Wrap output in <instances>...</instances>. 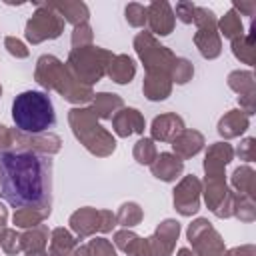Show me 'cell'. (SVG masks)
Masks as SVG:
<instances>
[{
	"mask_svg": "<svg viewBox=\"0 0 256 256\" xmlns=\"http://www.w3.org/2000/svg\"><path fill=\"white\" fill-rule=\"evenodd\" d=\"M0 196L14 210L52 212V160L30 150H0Z\"/></svg>",
	"mask_w": 256,
	"mask_h": 256,
	"instance_id": "obj_1",
	"label": "cell"
},
{
	"mask_svg": "<svg viewBox=\"0 0 256 256\" xmlns=\"http://www.w3.org/2000/svg\"><path fill=\"white\" fill-rule=\"evenodd\" d=\"M34 80L42 88L58 92L64 100H68L74 106H82L86 102H92V98H94V90L90 86L80 84L72 76L68 66L60 58H56L52 54H42L36 60Z\"/></svg>",
	"mask_w": 256,
	"mask_h": 256,
	"instance_id": "obj_2",
	"label": "cell"
},
{
	"mask_svg": "<svg viewBox=\"0 0 256 256\" xmlns=\"http://www.w3.org/2000/svg\"><path fill=\"white\" fill-rule=\"evenodd\" d=\"M12 120L16 130L24 134H42L54 126L56 114L48 94L38 90H24L12 102Z\"/></svg>",
	"mask_w": 256,
	"mask_h": 256,
	"instance_id": "obj_3",
	"label": "cell"
},
{
	"mask_svg": "<svg viewBox=\"0 0 256 256\" xmlns=\"http://www.w3.org/2000/svg\"><path fill=\"white\" fill-rule=\"evenodd\" d=\"M68 124L72 128L74 138L94 156L106 158L116 150V138L108 132L90 106H74L68 110Z\"/></svg>",
	"mask_w": 256,
	"mask_h": 256,
	"instance_id": "obj_4",
	"label": "cell"
},
{
	"mask_svg": "<svg viewBox=\"0 0 256 256\" xmlns=\"http://www.w3.org/2000/svg\"><path fill=\"white\" fill-rule=\"evenodd\" d=\"M112 58H114V54L110 50L90 44V46H82V48H72L68 54L66 66L80 84L92 88V84L100 82L106 76L108 64Z\"/></svg>",
	"mask_w": 256,
	"mask_h": 256,
	"instance_id": "obj_5",
	"label": "cell"
},
{
	"mask_svg": "<svg viewBox=\"0 0 256 256\" xmlns=\"http://www.w3.org/2000/svg\"><path fill=\"white\" fill-rule=\"evenodd\" d=\"M134 50L140 58V62L144 64L146 72H164V74H170L172 70V64L176 60V54L160 44L156 40V36H152L150 32H138L134 36Z\"/></svg>",
	"mask_w": 256,
	"mask_h": 256,
	"instance_id": "obj_6",
	"label": "cell"
},
{
	"mask_svg": "<svg viewBox=\"0 0 256 256\" xmlns=\"http://www.w3.org/2000/svg\"><path fill=\"white\" fill-rule=\"evenodd\" d=\"M64 20L50 8V4H36L34 14L28 18L24 36L30 44H40L44 40H56L64 32Z\"/></svg>",
	"mask_w": 256,
	"mask_h": 256,
	"instance_id": "obj_7",
	"label": "cell"
},
{
	"mask_svg": "<svg viewBox=\"0 0 256 256\" xmlns=\"http://www.w3.org/2000/svg\"><path fill=\"white\" fill-rule=\"evenodd\" d=\"M186 238L192 244L196 256H226V246L220 232L208 222V218H196L188 224Z\"/></svg>",
	"mask_w": 256,
	"mask_h": 256,
	"instance_id": "obj_8",
	"label": "cell"
},
{
	"mask_svg": "<svg viewBox=\"0 0 256 256\" xmlns=\"http://www.w3.org/2000/svg\"><path fill=\"white\" fill-rule=\"evenodd\" d=\"M178 236H180V222L174 218L162 220L156 226L154 234L144 238L146 256H172Z\"/></svg>",
	"mask_w": 256,
	"mask_h": 256,
	"instance_id": "obj_9",
	"label": "cell"
},
{
	"mask_svg": "<svg viewBox=\"0 0 256 256\" xmlns=\"http://www.w3.org/2000/svg\"><path fill=\"white\" fill-rule=\"evenodd\" d=\"M200 198H202V182L198 176L188 174L182 176L180 182L174 188L172 202L180 216H194L200 210Z\"/></svg>",
	"mask_w": 256,
	"mask_h": 256,
	"instance_id": "obj_10",
	"label": "cell"
},
{
	"mask_svg": "<svg viewBox=\"0 0 256 256\" xmlns=\"http://www.w3.org/2000/svg\"><path fill=\"white\" fill-rule=\"evenodd\" d=\"M12 138H14L12 150H30V152H36L42 156H52V154L60 152V148H62V138L52 132L24 134V132L12 128Z\"/></svg>",
	"mask_w": 256,
	"mask_h": 256,
	"instance_id": "obj_11",
	"label": "cell"
},
{
	"mask_svg": "<svg viewBox=\"0 0 256 256\" xmlns=\"http://www.w3.org/2000/svg\"><path fill=\"white\" fill-rule=\"evenodd\" d=\"M176 16L166 0H154L146 6V26L152 36H168L174 30Z\"/></svg>",
	"mask_w": 256,
	"mask_h": 256,
	"instance_id": "obj_12",
	"label": "cell"
},
{
	"mask_svg": "<svg viewBox=\"0 0 256 256\" xmlns=\"http://www.w3.org/2000/svg\"><path fill=\"white\" fill-rule=\"evenodd\" d=\"M234 160V148L232 144L214 142L208 146L204 156V174L206 176H226V166Z\"/></svg>",
	"mask_w": 256,
	"mask_h": 256,
	"instance_id": "obj_13",
	"label": "cell"
},
{
	"mask_svg": "<svg viewBox=\"0 0 256 256\" xmlns=\"http://www.w3.org/2000/svg\"><path fill=\"white\" fill-rule=\"evenodd\" d=\"M70 230L78 240L90 238L96 232H100V210L92 206H82L76 212L70 214Z\"/></svg>",
	"mask_w": 256,
	"mask_h": 256,
	"instance_id": "obj_14",
	"label": "cell"
},
{
	"mask_svg": "<svg viewBox=\"0 0 256 256\" xmlns=\"http://www.w3.org/2000/svg\"><path fill=\"white\" fill-rule=\"evenodd\" d=\"M112 130L116 136L120 138H128L132 134H144L146 128V120L140 114V110L136 108H120L112 118Z\"/></svg>",
	"mask_w": 256,
	"mask_h": 256,
	"instance_id": "obj_15",
	"label": "cell"
},
{
	"mask_svg": "<svg viewBox=\"0 0 256 256\" xmlns=\"http://www.w3.org/2000/svg\"><path fill=\"white\" fill-rule=\"evenodd\" d=\"M184 118L176 112H164L156 116L150 124V138L154 142H172L184 130Z\"/></svg>",
	"mask_w": 256,
	"mask_h": 256,
	"instance_id": "obj_16",
	"label": "cell"
},
{
	"mask_svg": "<svg viewBox=\"0 0 256 256\" xmlns=\"http://www.w3.org/2000/svg\"><path fill=\"white\" fill-rule=\"evenodd\" d=\"M206 140H204V134L198 132V130H192V128H184L172 142V154H176L180 160H188L192 156H196L202 148H204Z\"/></svg>",
	"mask_w": 256,
	"mask_h": 256,
	"instance_id": "obj_17",
	"label": "cell"
},
{
	"mask_svg": "<svg viewBox=\"0 0 256 256\" xmlns=\"http://www.w3.org/2000/svg\"><path fill=\"white\" fill-rule=\"evenodd\" d=\"M150 172L154 178H158L162 182H174L184 172V160H180L172 152H160L154 158V162L150 164Z\"/></svg>",
	"mask_w": 256,
	"mask_h": 256,
	"instance_id": "obj_18",
	"label": "cell"
},
{
	"mask_svg": "<svg viewBox=\"0 0 256 256\" xmlns=\"http://www.w3.org/2000/svg\"><path fill=\"white\" fill-rule=\"evenodd\" d=\"M194 44H196L198 52L202 54V58H206V60L218 58L222 54V38L218 34V24L198 28L194 34Z\"/></svg>",
	"mask_w": 256,
	"mask_h": 256,
	"instance_id": "obj_19",
	"label": "cell"
},
{
	"mask_svg": "<svg viewBox=\"0 0 256 256\" xmlns=\"http://www.w3.org/2000/svg\"><path fill=\"white\" fill-rule=\"evenodd\" d=\"M142 92L150 102L166 100L172 94V80L170 74L164 72H146L142 82Z\"/></svg>",
	"mask_w": 256,
	"mask_h": 256,
	"instance_id": "obj_20",
	"label": "cell"
},
{
	"mask_svg": "<svg viewBox=\"0 0 256 256\" xmlns=\"http://www.w3.org/2000/svg\"><path fill=\"white\" fill-rule=\"evenodd\" d=\"M250 128V118L238 110V108H232L228 110L220 120H218V134L224 138V140H230V138H238L242 136L246 130Z\"/></svg>",
	"mask_w": 256,
	"mask_h": 256,
	"instance_id": "obj_21",
	"label": "cell"
},
{
	"mask_svg": "<svg viewBox=\"0 0 256 256\" xmlns=\"http://www.w3.org/2000/svg\"><path fill=\"white\" fill-rule=\"evenodd\" d=\"M50 8L54 12H58V16L64 22H70L72 26H80L86 24L90 18V10L84 2L80 0H64V2H48Z\"/></svg>",
	"mask_w": 256,
	"mask_h": 256,
	"instance_id": "obj_22",
	"label": "cell"
},
{
	"mask_svg": "<svg viewBox=\"0 0 256 256\" xmlns=\"http://www.w3.org/2000/svg\"><path fill=\"white\" fill-rule=\"evenodd\" d=\"M90 108L98 120H110L120 108H124V100L114 92H96Z\"/></svg>",
	"mask_w": 256,
	"mask_h": 256,
	"instance_id": "obj_23",
	"label": "cell"
},
{
	"mask_svg": "<svg viewBox=\"0 0 256 256\" xmlns=\"http://www.w3.org/2000/svg\"><path fill=\"white\" fill-rule=\"evenodd\" d=\"M106 74L116 84H128L136 76V62L128 54H114V58L108 64Z\"/></svg>",
	"mask_w": 256,
	"mask_h": 256,
	"instance_id": "obj_24",
	"label": "cell"
},
{
	"mask_svg": "<svg viewBox=\"0 0 256 256\" xmlns=\"http://www.w3.org/2000/svg\"><path fill=\"white\" fill-rule=\"evenodd\" d=\"M230 186L236 194L254 198L256 196V172H254V168L248 164L238 166L230 176Z\"/></svg>",
	"mask_w": 256,
	"mask_h": 256,
	"instance_id": "obj_25",
	"label": "cell"
},
{
	"mask_svg": "<svg viewBox=\"0 0 256 256\" xmlns=\"http://www.w3.org/2000/svg\"><path fill=\"white\" fill-rule=\"evenodd\" d=\"M76 242H78V238H76L70 230L58 226V228H54V230L50 232L48 252H52V254H56V256H70L72 250L78 246Z\"/></svg>",
	"mask_w": 256,
	"mask_h": 256,
	"instance_id": "obj_26",
	"label": "cell"
},
{
	"mask_svg": "<svg viewBox=\"0 0 256 256\" xmlns=\"http://www.w3.org/2000/svg\"><path fill=\"white\" fill-rule=\"evenodd\" d=\"M22 240V250L26 252H38V250H46L48 248V240H50V230L46 224H38L34 228H28L20 234Z\"/></svg>",
	"mask_w": 256,
	"mask_h": 256,
	"instance_id": "obj_27",
	"label": "cell"
},
{
	"mask_svg": "<svg viewBox=\"0 0 256 256\" xmlns=\"http://www.w3.org/2000/svg\"><path fill=\"white\" fill-rule=\"evenodd\" d=\"M254 40H256V26L250 24V30L244 32L240 38L232 40V54L242 62L252 66L254 64Z\"/></svg>",
	"mask_w": 256,
	"mask_h": 256,
	"instance_id": "obj_28",
	"label": "cell"
},
{
	"mask_svg": "<svg viewBox=\"0 0 256 256\" xmlns=\"http://www.w3.org/2000/svg\"><path fill=\"white\" fill-rule=\"evenodd\" d=\"M226 82H228V88L232 92H236L238 96L256 92V80H254V72L252 70H232L228 74Z\"/></svg>",
	"mask_w": 256,
	"mask_h": 256,
	"instance_id": "obj_29",
	"label": "cell"
},
{
	"mask_svg": "<svg viewBox=\"0 0 256 256\" xmlns=\"http://www.w3.org/2000/svg\"><path fill=\"white\" fill-rule=\"evenodd\" d=\"M218 34L220 38H228V40H234V38H240L244 34V24H242V18L240 14L230 8L220 20H218Z\"/></svg>",
	"mask_w": 256,
	"mask_h": 256,
	"instance_id": "obj_30",
	"label": "cell"
},
{
	"mask_svg": "<svg viewBox=\"0 0 256 256\" xmlns=\"http://www.w3.org/2000/svg\"><path fill=\"white\" fill-rule=\"evenodd\" d=\"M142 218H144V210L138 202H124L116 212V226L134 228L142 222Z\"/></svg>",
	"mask_w": 256,
	"mask_h": 256,
	"instance_id": "obj_31",
	"label": "cell"
},
{
	"mask_svg": "<svg viewBox=\"0 0 256 256\" xmlns=\"http://www.w3.org/2000/svg\"><path fill=\"white\" fill-rule=\"evenodd\" d=\"M232 216L238 218L240 222H254L256 220V204H254V198H248V196H242V194H236L234 192V204H232Z\"/></svg>",
	"mask_w": 256,
	"mask_h": 256,
	"instance_id": "obj_32",
	"label": "cell"
},
{
	"mask_svg": "<svg viewBox=\"0 0 256 256\" xmlns=\"http://www.w3.org/2000/svg\"><path fill=\"white\" fill-rule=\"evenodd\" d=\"M46 218H48V214H46V212L32 210V208H20V210H14L12 222H14V226H16V228L28 230V228H34V226L42 224Z\"/></svg>",
	"mask_w": 256,
	"mask_h": 256,
	"instance_id": "obj_33",
	"label": "cell"
},
{
	"mask_svg": "<svg viewBox=\"0 0 256 256\" xmlns=\"http://www.w3.org/2000/svg\"><path fill=\"white\" fill-rule=\"evenodd\" d=\"M132 156L138 164H144V166H150L154 162V158L158 156V150H156V144L152 138H146L142 136L136 144H134V150H132Z\"/></svg>",
	"mask_w": 256,
	"mask_h": 256,
	"instance_id": "obj_34",
	"label": "cell"
},
{
	"mask_svg": "<svg viewBox=\"0 0 256 256\" xmlns=\"http://www.w3.org/2000/svg\"><path fill=\"white\" fill-rule=\"evenodd\" d=\"M0 248L10 254L16 256L22 252V240H20V232L16 228H0Z\"/></svg>",
	"mask_w": 256,
	"mask_h": 256,
	"instance_id": "obj_35",
	"label": "cell"
},
{
	"mask_svg": "<svg viewBox=\"0 0 256 256\" xmlns=\"http://www.w3.org/2000/svg\"><path fill=\"white\" fill-rule=\"evenodd\" d=\"M192 76H194V66H192V62L186 60V58H178V56H176V60H174V64H172V70H170V80H172V84H174V82H176V84H186V82L192 80Z\"/></svg>",
	"mask_w": 256,
	"mask_h": 256,
	"instance_id": "obj_36",
	"label": "cell"
},
{
	"mask_svg": "<svg viewBox=\"0 0 256 256\" xmlns=\"http://www.w3.org/2000/svg\"><path fill=\"white\" fill-rule=\"evenodd\" d=\"M86 252H88V256H116L114 244L110 240L102 238V236H96V238L88 240Z\"/></svg>",
	"mask_w": 256,
	"mask_h": 256,
	"instance_id": "obj_37",
	"label": "cell"
},
{
	"mask_svg": "<svg viewBox=\"0 0 256 256\" xmlns=\"http://www.w3.org/2000/svg\"><path fill=\"white\" fill-rule=\"evenodd\" d=\"M124 18L130 26L134 28H142L146 26V6L138 4V2H130L126 8H124Z\"/></svg>",
	"mask_w": 256,
	"mask_h": 256,
	"instance_id": "obj_38",
	"label": "cell"
},
{
	"mask_svg": "<svg viewBox=\"0 0 256 256\" xmlns=\"http://www.w3.org/2000/svg\"><path fill=\"white\" fill-rule=\"evenodd\" d=\"M72 46L74 48H82V46H90L92 40H94V32H92V26L86 22V24H80V26H74L72 30Z\"/></svg>",
	"mask_w": 256,
	"mask_h": 256,
	"instance_id": "obj_39",
	"label": "cell"
},
{
	"mask_svg": "<svg viewBox=\"0 0 256 256\" xmlns=\"http://www.w3.org/2000/svg\"><path fill=\"white\" fill-rule=\"evenodd\" d=\"M114 248H118V250H122L124 254L130 250V246L138 240V234L136 232H132V228H122V230H116L114 232Z\"/></svg>",
	"mask_w": 256,
	"mask_h": 256,
	"instance_id": "obj_40",
	"label": "cell"
},
{
	"mask_svg": "<svg viewBox=\"0 0 256 256\" xmlns=\"http://www.w3.org/2000/svg\"><path fill=\"white\" fill-rule=\"evenodd\" d=\"M234 154L240 158V160H244V162H254L256 160V138H252V136H248V138H244L240 144H238V148L234 150Z\"/></svg>",
	"mask_w": 256,
	"mask_h": 256,
	"instance_id": "obj_41",
	"label": "cell"
},
{
	"mask_svg": "<svg viewBox=\"0 0 256 256\" xmlns=\"http://www.w3.org/2000/svg\"><path fill=\"white\" fill-rule=\"evenodd\" d=\"M4 48L14 56V58H28L30 56V50L26 48V44L16 38V36H6L4 38Z\"/></svg>",
	"mask_w": 256,
	"mask_h": 256,
	"instance_id": "obj_42",
	"label": "cell"
},
{
	"mask_svg": "<svg viewBox=\"0 0 256 256\" xmlns=\"http://www.w3.org/2000/svg\"><path fill=\"white\" fill-rule=\"evenodd\" d=\"M172 10H174V16H176V18H178L182 24H192L196 4L182 0V2H178V4H176V8H172Z\"/></svg>",
	"mask_w": 256,
	"mask_h": 256,
	"instance_id": "obj_43",
	"label": "cell"
},
{
	"mask_svg": "<svg viewBox=\"0 0 256 256\" xmlns=\"http://www.w3.org/2000/svg\"><path fill=\"white\" fill-rule=\"evenodd\" d=\"M116 226V214L112 210L100 208V234H108L112 232Z\"/></svg>",
	"mask_w": 256,
	"mask_h": 256,
	"instance_id": "obj_44",
	"label": "cell"
},
{
	"mask_svg": "<svg viewBox=\"0 0 256 256\" xmlns=\"http://www.w3.org/2000/svg\"><path fill=\"white\" fill-rule=\"evenodd\" d=\"M254 100H256V92L254 94H244V96H238V110H242L248 118L256 112V104H254Z\"/></svg>",
	"mask_w": 256,
	"mask_h": 256,
	"instance_id": "obj_45",
	"label": "cell"
},
{
	"mask_svg": "<svg viewBox=\"0 0 256 256\" xmlns=\"http://www.w3.org/2000/svg\"><path fill=\"white\" fill-rule=\"evenodd\" d=\"M14 148V138H12V128L0 124V150H12Z\"/></svg>",
	"mask_w": 256,
	"mask_h": 256,
	"instance_id": "obj_46",
	"label": "cell"
},
{
	"mask_svg": "<svg viewBox=\"0 0 256 256\" xmlns=\"http://www.w3.org/2000/svg\"><path fill=\"white\" fill-rule=\"evenodd\" d=\"M240 16L244 14V16H254V12H256V2L254 0H244V2H234V6H232Z\"/></svg>",
	"mask_w": 256,
	"mask_h": 256,
	"instance_id": "obj_47",
	"label": "cell"
},
{
	"mask_svg": "<svg viewBox=\"0 0 256 256\" xmlns=\"http://www.w3.org/2000/svg\"><path fill=\"white\" fill-rule=\"evenodd\" d=\"M226 256H256V248H254V244L234 246V248L226 250Z\"/></svg>",
	"mask_w": 256,
	"mask_h": 256,
	"instance_id": "obj_48",
	"label": "cell"
},
{
	"mask_svg": "<svg viewBox=\"0 0 256 256\" xmlns=\"http://www.w3.org/2000/svg\"><path fill=\"white\" fill-rule=\"evenodd\" d=\"M6 222H8V210H6V206L0 202V228H4Z\"/></svg>",
	"mask_w": 256,
	"mask_h": 256,
	"instance_id": "obj_49",
	"label": "cell"
},
{
	"mask_svg": "<svg viewBox=\"0 0 256 256\" xmlns=\"http://www.w3.org/2000/svg\"><path fill=\"white\" fill-rule=\"evenodd\" d=\"M70 256H88V252H86V244L76 246V248L72 250V254H70Z\"/></svg>",
	"mask_w": 256,
	"mask_h": 256,
	"instance_id": "obj_50",
	"label": "cell"
},
{
	"mask_svg": "<svg viewBox=\"0 0 256 256\" xmlns=\"http://www.w3.org/2000/svg\"><path fill=\"white\" fill-rule=\"evenodd\" d=\"M176 256H196V252H194L192 248H180V250L176 252Z\"/></svg>",
	"mask_w": 256,
	"mask_h": 256,
	"instance_id": "obj_51",
	"label": "cell"
},
{
	"mask_svg": "<svg viewBox=\"0 0 256 256\" xmlns=\"http://www.w3.org/2000/svg\"><path fill=\"white\" fill-rule=\"evenodd\" d=\"M24 256H48V248L46 250H38V252H26Z\"/></svg>",
	"mask_w": 256,
	"mask_h": 256,
	"instance_id": "obj_52",
	"label": "cell"
},
{
	"mask_svg": "<svg viewBox=\"0 0 256 256\" xmlns=\"http://www.w3.org/2000/svg\"><path fill=\"white\" fill-rule=\"evenodd\" d=\"M0 98H2V84H0Z\"/></svg>",
	"mask_w": 256,
	"mask_h": 256,
	"instance_id": "obj_53",
	"label": "cell"
},
{
	"mask_svg": "<svg viewBox=\"0 0 256 256\" xmlns=\"http://www.w3.org/2000/svg\"><path fill=\"white\" fill-rule=\"evenodd\" d=\"M48 256H56V254H52V252H48Z\"/></svg>",
	"mask_w": 256,
	"mask_h": 256,
	"instance_id": "obj_54",
	"label": "cell"
}]
</instances>
